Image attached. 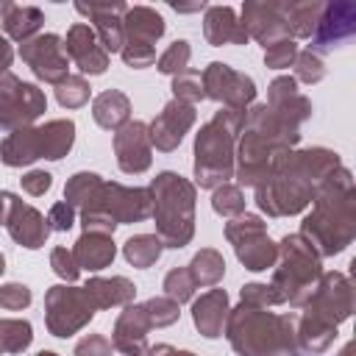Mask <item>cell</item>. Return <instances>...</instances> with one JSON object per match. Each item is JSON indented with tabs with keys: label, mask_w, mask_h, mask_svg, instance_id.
<instances>
[{
	"label": "cell",
	"mask_w": 356,
	"mask_h": 356,
	"mask_svg": "<svg viewBox=\"0 0 356 356\" xmlns=\"http://www.w3.org/2000/svg\"><path fill=\"white\" fill-rule=\"evenodd\" d=\"M0 159L8 167H22L31 164L36 159H42V139H39V128H17L11 131L3 145H0Z\"/></svg>",
	"instance_id": "obj_25"
},
{
	"label": "cell",
	"mask_w": 356,
	"mask_h": 356,
	"mask_svg": "<svg viewBox=\"0 0 356 356\" xmlns=\"http://www.w3.org/2000/svg\"><path fill=\"white\" fill-rule=\"evenodd\" d=\"M42 139V159H61L75 139V125L72 120H50L47 125L39 128Z\"/></svg>",
	"instance_id": "obj_32"
},
{
	"label": "cell",
	"mask_w": 356,
	"mask_h": 356,
	"mask_svg": "<svg viewBox=\"0 0 356 356\" xmlns=\"http://www.w3.org/2000/svg\"><path fill=\"white\" fill-rule=\"evenodd\" d=\"M339 356H353V345H350V342H348V345H345V348H342V353H339Z\"/></svg>",
	"instance_id": "obj_56"
},
{
	"label": "cell",
	"mask_w": 356,
	"mask_h": 356,
	"mask_svg": "<svg viewBox=\"0 0 356 356\" xmlns=\"http://www.w3.org/2000/svg\"><path fill=\"white\" fill-rule=\"evenodd\" d=\"M122 31H125V44H145L153 47L156 39L164 33V19L159 11L147 6H134L122 17ZM122 44V47H125Z\"/></svg>",
	"instance_id": "obj_23"
},
{
	"label": "cell",
	"mask_w": 356,
	"mask_h": 356,
	"mask_svg": "<svg viewBox=\"0 0 356 356\" xmlns=\"http://www.w3.org/2000/svg\"><path fill=\"white\" fill-rule=\"evenodd\" d=\"M172 8H175V11H200V8H206V3H192V6H178V3H172Z\"/></svg>",
	"instance_id": "obj_54"
},
{
	"label": "cell",
	"mask_w": 356,
	"mask_h": 356,
	"mask_svg": "<svg viewBox=\"0 0 356 356\" xmlns=\"http://www.w3.org/2000/svg\"><path fill=\"white\" fill-rule=\"evenodd\" d=\"M189 56H192V50H189V42H184V39H178V42H172L161 56H159V61H156V67L161 70V72H167V75H178V72H184L186 70V64H189Z\"/></svg>",
	"instance_id": "obj_41"
},
{
	"label": "cell",
	"mask_w": 356,
	"mask_h": 356,
	"mask_svg": "<svg viewBox=\"0 0 356 356\" xmlns=\"http://www.w3.org/2000/svg\"><path fill=\"white\" fill-rule=\"evenodd\" d=\"M6 225H8V234L25 245L28 250H36L44 245L50 228H47V220L28 203L17 200L14 195H8V217H6Z\"/></svg>",
	"instance_id": "obj_19"
},
{
	"label": "cell",
	"mask_w": 356,
	"mask_h": 356,
	"mask_svg": "<svg viewBox=\"0 0 356 356\" xmlns=\"http://www.w3.org/2000/svg\"><path fill=\"white\" fill-rule=\"evenodd\" d=\"M100 184H103V181H100L95 172H78V175H72V178L67 181L64 197H67L70 206H86V203L92 200V195L97 192Z\"/></svg>",
	"instance_id": "obj_37"
},
{
	"label": "cell",
	"mask_w": 356,
	"mask_h": 356,
	"mask_svg": "<svg viewBox=\"0 0 356 356\" xmlns=\"http://www.w3.org/2000/svg\"><path fill=\"white\" fill-rule=\"evenodd\" d=\"M44 306H47V328L56 337H72L95 314V306L86 298V292L72 286H50L44 295Z\"/></svg>",
	"instance_id": "obj_10"
},
{
	"label": "cell",
	"mask_w": 356,
	"mask_h": 356,
	"mask_svg": "<svg viewBox=\"0 0 356 356\" xmlns=\"http://www.w3.org/2000/svg\"><path fill=\"white\" fill-rule=\"evenodd\" d=\"M281 11H284V28H286V36H312L314 25H317V17L323 11V3L320 0H306V3H281Z\"/></svg>",
	"instance_id": "obj_31"
},
{
	"label": "cell",
	"mask_w": 356,
	"mask_h": 356,
	"mask_svg": "<svg viewBox=\"0 0 356 356\" xmlns=\"http://www.w3.org/2000/svg\"><path fill=\"white\" fill-rule=\"evenodd\" d=\"M36 356H56V353H50V350H42V353H36Z\"/></svg>",
	"instance_id": "obj_57"
},
{
	"label": "cell",
	"mask_w": 356,
	"mask_h": 356,
	"mask_svg": "<svg viewBox=\"0 0 356 356\" xmlns=\"http://www.w3.org/2000/svg\"><path fill=\"white\" fill-rule=\"evenodd\" d=\"M172 92H175V100L189 103V106L197 103L200 97H206V95H203L200 72H195V70H184V72H178L175 81H172Z\"/></svg>",
	"instance_id": "obj_39"
},
{
	"label": "cell",
	"mask_w": 356,
	"mask_h": 356,
	"mask_svg": "<svg viewBox=\"0 0 356 356\" xmlns=\"http://www.w3.org/2000/svg\"><path fill=\"white\" fill-rule=\"evenodd\" d=\"M8 206V192H0V217H3V209Z\"/></svg>",
	"instance_id": "obj_55"
},
{
	"label": "cell",
	"mask_w": 356,
	"mask_h": 356,
	"mask_svg": "<svg viewBox=\"0 0 356 356\" xmlns=\"http://www.w3.org/2000/svg\"><path fill=\"white\" fill-rule=\"evenodd\" d=\"M245 114L239 108H222L206 122L195 139V178L200 186H217L231 178L234 136L242 128Z\"/></svg>",
	"instance_id": "obj_5"
},
{
	"label": "cell",
	"mask_w": 356,
	"mask_h": 356,
	"mask_svg": "<svg viewBox=\"0 0 356 356\" xmlns=\"http://www.w3.org/2000/svg\"><path fill=\"white\" fill-rule=\"evenodd\" d=\"M11 58H14V50H11V44H8V39H6V36H0V72H6V70H8Z\"/></svg>",
	"instance_id": "obj_53"
},
{
	"label": "cell",
	"mask_w": 356,
	"mask_h": 356,
	"mask_svg": "<svg viewBox=\"0 0 356 356\" xmlns=\"http://www.w3.org/2000/svg\"><path fill=\"white\" fill-rule=\"evenodd\" d=\"M356 33V6L353 3H323L317 25L312 31V53H328L342 47Z\"/></svg>",
	"instance_id": "obj_13"
},
{
	"label": "cell",
	"mask_w": 356,
	"mask_h": 356,
	"mask_svg": "<svg viewBox=\"0 0 356 356\" xmlns=\"http://www.w3.org/2000/svg\"><path fill=\"white\" fill-rule=\"evenodd\" d=\"M150 328V320L145 314V306H128L114 325V348L125 356H142L145 350V334Z\"/></svg>",
	"instance_id": "obj_22"
},
{
	"label": "cell",
	"mask_w": 356,
	"mask_h": 356,
	"mask_svg": "<svg viewBox=\"0 0 356 356\" xmlns=\"http://www.w3.org/2000/svg\"><path fill=\"white\" fill-rule=\"evenodd\" d=\"M142 306H145V314H147L150 325H156V328L170 325V323L178 320V303L170 300L167 295H164V298H150V300L142 303Z\"/></svg>",
	"instance_id": "obj_44"
},
{
	"label": "cell",
	"mask_w": 356,
	"mask_h": 356,
	"mask_svg": "<svg viewBox=\"0 0 356 356\" xmlns=\"http://www.w3.org/2000/svg\"><path fill=\"white\" fill-rule=\"evenodd\" d=\"M134 284L122 275L117 278H89L83 292L92 300L95 309H106V306H117V303H128L134 298Z\"/></svg>",
	"instance_id": "obj_29"
},
{
	"label": "cell",
	"mask_w": 356,
	"mask_h": 356,
	"mask_svg": "<svg viewBox=\"0 0 356 356\" xmlns=\"http://www.w3.org/2000/svg\"><path fill=\"white\" fill-rule=\"evenodd\" d=\"M295 56H298V44H295V39L286 36V39H278V42L267 44V50H264V64L273 67V70H284V67L295 64Z\"/></svg>",
	"instance_id": "obj_45"
},
{
	"label": "cell",
	"mask_w": 356,
	"mask_h": 356,
	"mask_svg": "<svg viewBox=\"0 0 356 356\" xmlns=\"http://www.w3.org/2000/svg\"><path fill=\"white\" fill-rule=\"evenodd\" d=\"M120 53H122L125 64L128 67H136V70L156 61V47H145V44H125Z\"/></svg>",
	"instance_id": "obj_50"
},
{
	"label": "cell",
	"mask_w": 356,
	"mask_h": 356,
	"mask_svg": "<svg viewBox=\"0 0 356 356\" xmlns=\"http://www.w3.org/2000/svg\"><path fill=\"white\" fill-rule=\"evenodd\" d=\"M3 270H6V267H3V256H0V275H3Z\"/></svg>",
	"instance_id": "obj_58"
},
{
	"label": "cell",
	"mask_w": 356,
	"mask_h": 356,
	"mask_svg": "<svg viewBox=\"0 0 356 356\" xmlns=\"http://www.w3.org/2000/svg\"><path fill=\"white\" fill-rule=\"evenodd\" d=\"M31 339L33 334L28 320H0V353H22Z\"/></svg>",
	"instance_id": "obj_36"
},
{
	"label": "cell",
	"mask_w": 356,
	"mask_h": 356,
	"mask_svg": "<svg viewBox=\"0 0 356 356\" xmlns=\"http://www.w3.org/2000/svg\"><path fill=\"white\" fill-rule=\"evenodd\" d=\"M19 56L36 72V78H42L47 83H61L67 78L70 58H67L61 36H56V33H42V36L22 42Z\"/></svg>",
	"instance_id": "obj_12"
},
{
	"label": "cell",
	"mask_w": 356,
	"mask_h": 356,
	"mask_svg": "<svg viewBox=\"0 0 356 356\" xmlns=\"http://www.w3.org/2000/svg\"><path fill=\"white\" fill-rule=\"evenodd\" d=\"M164 292H167V298L175 300V303L189 300L192 292H195V281H192V275H189V267H175V270H170L167 278H164Z\"/></svg>",
	"instance_id": "obj_40"
},
{
	"label": "cell",
	"mask_w": 356,
	"mask_h": 356,
	"mask_svg": "<svg viewBox=\"0 0 356 356\" xmlns=\"http://www.w3.org/2000/svg\"><path fill=\"white\" fill-rule=\"evenodd\" d=\"M161 248L164 245L156 234H139V236H131L125 242V259L134 267H150L161 256Z\"/></svg>",
	"instance_id": "obj_35"
},
{
	"label": "cell",
	"mask_w": 356,
	"mask_h": 356,
	"mask_svg": "<svg viewBox=\"0 0 356 356\" xmlns=\"http://www.w3.org/2000/svg\"><path fill=\"white\" fill-rule=\"evenodd\" d=\"M242 28H245L248 36L259 39L264 47L278 42V39H286L281 3H245V8H242Z\"/></svg>",
	"instance_id": "obj_20"
},
{
	"label": "cell",
	"mask_w": 356,
	"mask_h": 356,
	"mask_svg": "<svg viewBox=\"0 0 356 356\" xmlns=\"http://www.w3.org/2000/svg\"><path fill=\"white\" fill-rule=\"evenodd\" d=\"M225 312H228V298H225L222 289H211V292L200 295V300H195V306H192L195 325H197L200 334L209 337V339H214V337L222 334Z\"/></svg>",
	"instance_id": "obj_26"
},
{
	"label": "cell",
	"mask_w": 356,
	"mask_h": 356,
	"mask_svg": "<svg viewBox=\"0 0 356 356\" xmlns=\"http://www.w3.org/2000/svg\"><path fill=\"white\" fill-rule=\"evenodd\" d=\"M192 122H195V108H192L189 103L170 100V103L161 108V114H159V117L150 122V128H147L150 145H156L159 150H175Z\"/></svg>",
	"instance_id": "obj_16"
},
{
	"label": "cell",
	"mask_w": 356,
	"mask_h": 356,
	"mask_svg": "<svg viewBox=\"0 0 356 356\" xmlns=\"http://www.w3.org/2000/svg\"><path fill=\"white\" fill-rule=\"evenodd\" d=\"M53 175L50 172H44V170H31L28 175H22V189L28 192V195H33V197H39V195H44L47 189H50V181Z\"/></svg>",
	"instance_id": "obj_52"
},
{
	"label": "cell",
	"mask_w": 356,
	"mask_h": 356,
	"mask_svg": "<svg viewBox=\"0 0 356 356\" xmlns=\"http://www.w3.org/2000/svg\"><path fill=\"white\" fill-rule=\"evenodd\" d=\"M75 356H111V342L100 334H92L75 345Z\"/></svg>",
	"instance_id": "obj_51"
},
{
	"label": "cell",
	"mask_w": 356,
	"mask_h": 356,
	"mask_svg": "<svg viewBox=\"0 0 356 356\" xmlns=\"http://www.w3.org/2000/svg\"><path fill=\"white\" fill-rule=\"evenodd\" d=\"M353 312V284L345 273H323L306 300V314L328 325H339Z\"/></svg>",
	"instance_id": "obj_9"
},
{
	"label": "cell",
	"mask_w": 356,
	"mask_h": 356,
	"mask_svg": "<svg viewBox=\"0 0 356 356\" xmlns=\"http://www.w3.org/2000/svg\"><path fill=\"white\" fill-rule=\"evenodd\" d=\"M56 97L67 108H78L89 100V83L81 75H67L61 83H56Z\"/></svg>",
	"instance_id": "obj_38"
},
{
	"label": "cell",
	"mask_w": 356,
	"mask_h": 356,
	"mask_svg": "<svg viewBox=\"0 0 356 356\" xmlns=\"http://www.w3.org/2000/svg\"><path fill=\"white\" fill-rule=\"evenodd\" d=\"M44 22L42 11L33 6H14V3H0V31H6L17 42L33 39L39 25Z\"/></svg>",
	"instance_id": "obj_27"
},
{
	"label": "cell",
	"mask_w": 356,
	"mask_h": 356,
	"mask_svg": "<svg viewBox=\"0 0 356 356\" xmlns=\"http://www.w3.org/2000/svg\"><path fill=\"white\" fill-rule=\"evenodd\" d=\"M92 114H95V122H97L100 128L111 131V128H120V125L128 122L131 103H128V97H125L122 92L108 89V92H103V95L95 97V103H92Z\"/></svg>",
	"instance_id": "obj_30"
},
{
	"label": "cell",
	"mask_w": 356,
	"mask_h": 356,
	"mask_svg": "<svg viewBox=\"0 0 356 356\" xmlns=\"http://www.w3.org/2000/svg\"><path fill=\"white\" fill-rule=\"evenodd\" d=\"M50 264H53L56 275H61V278H67V281H75L78 273H81V267H78L72 250H67V248H56V250L50 253Z\"/></svg>",
	"instance_id": "obj_47"
},
{
	"label": "cell",
	"mask_w": 356,
	"mask_h": 356,
	"mask_svg": "<svg viewBox=\"0 0 356 356\" xmlns=\"http://www.w3.org/2000/svg\"><path fill=\"white\" fill-rule=\"evenodd\" d=\"M270 108L295 128L312 114V103L298 92V81L292 75H281L270 83Z\"/></svg>",
	"instance_id": "obj_21"
},
{
	"label": "cell",
	"mask_w": 356,
	"mask_h": 356,
	"mask_svg": "<svg viewBox=\"0 0 356 356\" xmlns=\"http://www.w3.org/2000/svg\"><path fill=\"white\" fill-rule=\"evenodd\" d=\"M147 192L161 245L184 248L195 231V186L175 172H161Z\"/></svg>",
	"instance_id": "obj_4"
},
{
	"label": "cell",
	"mask_w": 356,
	"mask_h": 356,
	"mask_svg": "<svg viewBox=\"0 0 356 356\" xmlns=\"http://www.w3.org/2000/svg\"><path fill=\"white\" fill-rule=\"evenodd\" d=\"M75 222V206H70L67 200L53 203L47 211V228L50 231H70Z\"/></svg>",
	"instance_id": "obj_49"
},
{
	"label": "cell",
	"mask_w": 356,
	"mask_h": 356,
	"mask_svg": "<svg viewBox=\"0 0 356 356\" xmlns=\"http://www.w3.org/2000/svg\"><path fill=\"white\" fill-rule=\"evenodd\" d=\"M117 164L122 172H145L150 167V134L145 122H125L114 136Z\"/></svg>",
	"instance_id": "obj_15"
},
{
	"label": "cell",
	"mask_w": 356,
	"mask_h": 356,
	"mask_svg": "<svg viewBox=\"0 0 356 356\" xmlns=\"http://www.w3.org/2000/svg\"><path fill=\"white\" fill-rule=\"evenodd\" d=\"M242 303H250V306H273V303H281L278 292L267 284H248L242 286Z\"/></svg>",
	"instance_id": "obj_46"
},
{
	"label": "cell",
	"mask_w": 356,
	"mask_h": 356,
	"mask_svg": "<svg viewBox=\"0 0 356 356\" xmlns=\"http://www.w3.org/2000/svg\"><path fill=\"white\" fill-rule=\"evenodd\" d=\"M298 345L312 350V353H323L331 348V342L337 339V325H328L323 320H314L309 314H303L300 320V328H298Z\"/></svg>",
	"instance_id": "obj_33"
},
{
	"label": "cell",
	"mask_w": 356,
	"mask_h": 356,
	"mask_svg": "<svg viewBox=\"0 0 356 356\" xmlns=\"http://www.w3.org/2000/svg\"><path fill=\"white\" fill-rule=\"evenodd\" d=\"M325 78V64L317 53L312 50H300L295 56V81H306V83H317Z\"/></svg>",
	"instance_id": "obj_42"
},
{
	"label": "cell",
	"mask_w": 356,
	"mask_h": 356,
	"mask_svg": "<svg viewBox=\"0 0 356 356\" xmlns=\"http://www.w3.org/2000/svg\"><path fill=\"white\" fill-rule=\"evenodd\" d=\"M203 81V95L206 97H214V100H222L228 103V108H245V103H250L256 97V86L248 75L231 70L228 64H209L200 75Z\"/></svg>",
	"instance_id": "obj_14"
},
{
	"label": "cell",
	"mask_w": 356,
	"mask_h": 356,
	"mask_svg": "<svg viewBox=\"0 0 356 356\" xmlns=\"http://www.w3.org/2000/svg\"><path fill=\"white\" fill-rule=\"evenodd\" d=\"M339 167V156L325 147H312L300 153L281 150L270 161L267 181L256 186V203L273 217L298 214L306 203L317 197V192Z\"/></svg>",
	"instance_id": "obj_1"
},
{
	"label": "cell",
	"mask_w": 356,
	"mask_h": 356,
	"mask_svg": "<svg viewBox=\"0 0 356 356\" xmlns=\"http://www.w3.org/2000/svg\"><path fill=\"white\" fill-rule=\"evenodd\" d=\"M356 234V200L353 181L339 167L314 197V211L303 220L300 236L314 248L317 256H334L353 242Z\"/></svg>",
	"instance_id": "obj_2"
},
{
	"label": "cell",
	"mask_w": 356,
	"mask_h": 356,
	"mask_svg": "<svg viewBox=\"0 0 356 356\" xmlns=\"http://www.w3.org/2000/svg\"><path fill=\"white\" fill-rule=\"evenodd\" d=\"M78 267H86V270H103L106 264H111L114 259V242L108 234H92L86 231L78 242H75V250H72Z\"/></svg>",
	"instance_id": "obj_28"
},
{
	"label": "cell",
	"mask_w": 356,
	"mask_h": 356,
	"mask_svg": "<svg viewBox=\"0 0 356 356\" xmlns=\"http://www.w3.org/2000/svg\"><path fill=\"white\" fill-rule=\"evenodd\" d=\"M225 236L234 242L239 261L248 270H267L275 264L278 259V248L273 245V239L264 234V222L253 214H245L234 222L225 225Z\"/></svg>",
	"instance_id": "obj_8"
},
{
	"label": "cell",
	"mask_w": 356,
	"mask_h": 356,
	"mask_svg": "<svg viewBox=\"0 0 356 356\" xmlns=\"http://www.w3.org/2000/svg\"><path fill=\"white\" fill-rule=\"evenodd\" d=\"M83 209L103 211L114 222H136L150 214V192L139 189V186L131 189V186H120V184H100Z\"/></svg>",
	"instance_id": "obj_11"
},
{
	"label": "cell",
	"mask_w": 356,
	"mask_h": 356,
	"mask_svg": "<svg viewBox=\"0 0 356 356\" xmlns=\"http://www.w3.org/2000/svg\"><path fill=\"white\" fill-rule=\"evenodd\" d=\"M67 58H72L78 64L81 72L89 75H100L108 67V53L103 50V44L95 36V28H89L86 22H75L67 33Z\"/></svg>",
	"instance_id": "obj_17"
},
{
	"label": "cell",
	"mask_w": 356,
	"mask_h": 356,
	"mask_svg": "<svg viewBox=\"0 0 356 356\" xmlns=\"http://www.w3.org/2000/svg\"><path fill=\"white\" fill-rule=\"evenodd\" d=\"M28 303H31V289L25 284H6V286H0V306L3 309L17 312V309H25Z\"/></svg>",
	"instance_id": "obj_48"
},
{
	"label": "cell",
	"mask_w": 356,
	"mask_h": 356,
	"mask_svg": "<svg viewBox=\"0 0 356 356\" xmlns=\"http://www.w3.org/2000/svg\"><path fill=\"white\" fill-rule=\"evenodd\" d=\"M228 339L239 356H298L292 317L242 303L228 320Z\"/></svg>",
	"instance_id": "obj_3"
},
{
	"label": "cell",
	"mask_w": 356,
	"mask_h": 356,
	"mask_svg": "<svg viewBox=\"0 0 356 356\" xmlns=\"http://www.w3.org/2000/svg\"><path fill=\"white\" fill-rule=\"evenodd\" d=\"M214 211L222 214V217H231V214H242L245 211V197L239 192V186H231V184H222L217 192H214V200H211Z\"/></svg>",
	"instance_id": "obj_43"
},
{
	"label": "cell",
	"mask_w": 356,
	"mask_h": 356,
	"mask_svg": "<svg viewBox=\"0 0 356 356\" xmlns=\"http://www.w3.org/2000/svg\"><path fill=\"white\" fill-rule=\"evenodd\" d=\"M222 273H225V261H222V256H220L217 250H211V248L200 250V253L192 259V264H189V275H192L195 286H197V284H200V286H211V284H217V281L222 278Z\"/></svg>",
	"instance_id": "obj_34"
},
{
	"label": "cell",
	"mask_w": 356,
	"mask_h": 356,
	"mask_svg": "<svg viewBox=\"0 0 356 356\" xmlns=\"http://www.w3.org/2000/svg\"><path fill=\"white\" fill-rule=\"evenodd\" d=\"M203 33L211 44H245L248 42L242 22H236L234 8H228V6H211L206 11Z\"/></svg>",
	"instance_id": "obj_24"
},
{
	"label": "cell",
	"mask_w": 356,
	"mask_h": 356,
	"mask_svg": "<svg viewBox=\"0 0 356 356\" xmlns=\"http://www.w3.org/2000/svg\"><path fill=\"white\" fill-rule=\"evenodd\" d=\"M81 14H89L95 19V36L103 44L106 53H120L125 44V31H122V17L128 11L125 3H78L75 6Z\"/></svg>",
	"instance_id": "obj_18"
},
{
	"label": "cell",
	"mask_w": 356,
	"mask_h": 356,
	"mask_svg": "<svg viewBox=\"0 0 356 356\" xmlns=\"http://www.w3.org/2000/svg\"><path fill=\"white\" fill-rule=\"evenodd\" d=\"M281 264L273 275V289L278 292L281 303L289 300L295 306H303L309 300V295L314 292L323 270H320V256L314 253V248L300 236L292 234L281 242Z\"/></svg>",
	"instance_id": "obj_6"
},
{
	"label": "cell",
	"mask_w": 356,
	"mask_h": 356,
	"mask_svg": "<svg viewBox=\"0 0 356 356\" xmlns=\"http://www.w3.org/2000/svg\"><path fill=\"white\" fill-rule=\"evenodd\" d=\"M47 100L44 92L33 83H22L14 72H0V128L17 131L28 128L42 111Z\"/></svg>",
	"instance_id": "obj_7"
}]
</instances>
